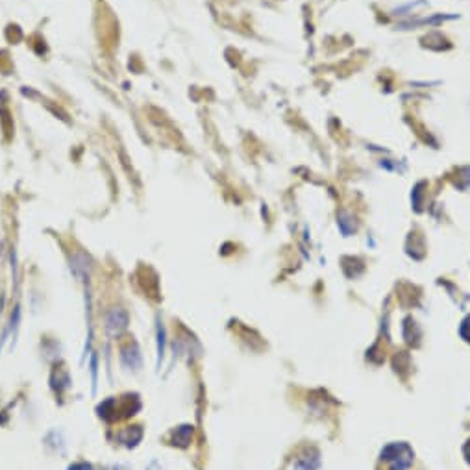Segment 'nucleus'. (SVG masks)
I'll return each mask as SVG.
<instances>
[{
	"label": "nucleus",
	"instance_id": "1",
	"mask_svg": "<svg viewBox=\"0 0 470 470\" xmlns=\"http://www.w3.org/2000/svg\"><path fill=\"white\" fill-rule=\"evenodd\" d=\"M413 450L406 443H392L381 450V459L391 470H408L413 465Z\"/></svg>",
	"mask_w": 470,
	"mask_h": 470
},
{
	"label": "nucleus",
	"instance_id": "2",
	"mask_svg": "<svg viewBox=\"0 0 470 470\" xmlns=\"http://www.w3.org/2000/svg\"><path fill=\"white\" fill-rule=\"evenodd\" d=\"M130 317L126 309L122 307H111L104 315V330L110 337H119L128 330Z\"/></svg>",
	"mask_w": 470,
	"mask_h": 470
},
{
	"label": "nucleus",
	"instance_id": "3",
	"mask_svg": "<svg viewBox=\"0 0 470 470\" xmlns=\"http://www.w3.org/2000/svg\"><path fill=\"white\" fill-rule=\"evenodd\" d=\"M121 361L122 365L130 368V371H139L141 365H143V355H141V350L137 346V342L130 341L126 344L121 346Z\"/></svg>",
	"mask_w": 470,
	"mask_h": 470
},
{
	"label": "nucleus",
	"instance_id": "4",
	"mask_svg": "<svg viewBox=\"0 0 470 470\" xmlns=\"http://www.w3.org/2000/svg\"><path fill=\"white\" fill-rule=\"evenodd\" d=\"M156 339H158V349H156V368H161V361H163V357H165V326H163V322L158 318V322H156Z\"/></svg>",
	"mask_w": 470,
	"mask_h": 470
},
{
	"label": "nucleus",
	"instance_id": "5",
	"mask_svg": "<svg viewBox=\"0 0 470 470\" xmlns=\"http://www.w3.org/2000/svg\"><path fill=\"white\" fill-rule=\"evenodd\" d=\"M193 437V426H180L172 432V445L187 446Z\"/></svg>",
	"mask_w": 470,
	"mask_h": 470
},
{
	"label": "nucleus",
	"instance_id": "6",
	"mask_svg": "<svg viewBox=\"0 0 470 470\" xmlns=\"http://www.w3.org/2000/svg\"><path fill=\"white\" fill-rule=\"evenodd\" d=\"M132 432H134V427H130L128 432H126V434H124L121 437L122 443H124V445H126V446H135L141 440V437H143V432H141V430L135 435L132 434Z\"/></svg>",
	"mask_w": 470,
	"mask_h": 470
},
{
	"label": "nucleus",
	"instance_id": "7",
	"mask_svg": "<svg viewBox=\"0 0 470 470\" xmlns=\"http://www.w3.org/2000/svg\"><path fill=\"white\" fill-rule=\"evenodd\" d=\"M91 373H93V391L97 387V355H93L91 360Z\"/></svg>",
	"mask_w": 470,
	"mask_h": 470
},
{
	"label": "nucleus",
	"instance_id": "8",
	"mask_svg": "<svg viewBox=\"0 0 470 470\" xmlns=\"http://www.w3.org/2000/svg\"><path fill=\"white\" fill-rule=\"evenodd\" d=\"M69 470H95V467L89 463H74L69 467Z\"/></svg>",
	"mask_w": 470,
	"mask_h": 470
},
{
	"label": "nucleus",
	"instance_id": "9",
	"mask_svg": "<svg viewBox=\"0 0 470 470\" xmlns=\"http://www.w3.org/2000/svg\"><path fill=\"white\" fill-rule=\"evenodd\" d=\"M465 456H467V461L470 463V443L467 446H465Z\"/></svg>",
	"mask_w": 470,
	"mask_h": 470
},
{
	"label": "nucleus",
	"instance_id": "10",
	"mask_svg": "<svg viewBox=\"0 0 470 470\" xmlns=\"http://www.w3.org/2000/svg\"><path fill=\"white\" fill-rule=\"evenodd\" d=\"M0 307H2V302H0ZM0 312H2V309H0Z\"/></svg>",
	"mask_w": 470,
	"mask_h": 470
}]
</instances>
